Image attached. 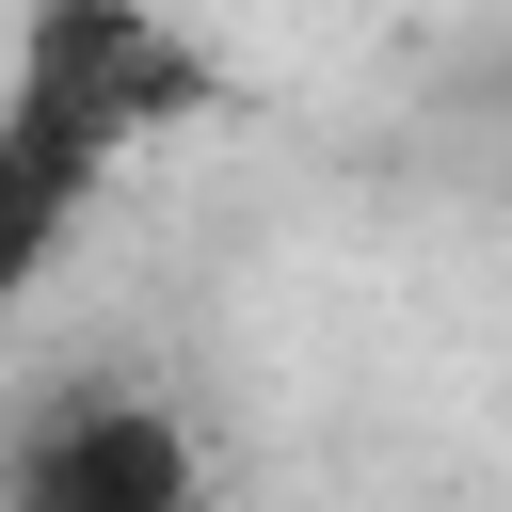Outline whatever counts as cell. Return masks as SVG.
I'll return each instance as SVG.
<instances>
[{
	"label": "cell",
	"instance_id": "6da1fadb",
	"mask_svg": "<svg viewBox=\"0 0 512 512\" xmlns=\"http://www.w3.org/2000/svg\"><path fill=\"white\" fill-rule=\"evenodd\" d=\"M224 80L160 0H16V64H0V336L16 304L64 272V240L96 224V192L192 128Z\"/></svg>",
	"mask_w": 512,
	"mask_h": 512
},
{
	"label": "cell",
	"instance_id": "7a4b0ae2",
	"mask_svg": "<svg viewBox=\"0 0 512 512\" xmlns=\"http://www.w3.org/2000/svg\"><path fill=\"white\" fill-rule=\"evenodd\" d=\"M0 512H208V448H192L176 400L80 384V400H32V416H16Z\"/></svg>",
	"mask_w": 512,
	"mask_h": 512
}]
</instances>
